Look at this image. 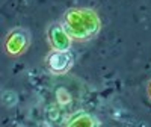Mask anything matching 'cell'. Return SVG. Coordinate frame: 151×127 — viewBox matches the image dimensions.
<instances>
[{
  "mask_svg": "<svg viewBox=\"0 0 151 127\" xmlns=\"http://www.w3.org/2000/svg\"><path fill=\"white\" fill-rule=\"evenodd\" d=\"M60 24L73 41L89 43L101 32V18L98 12L88 6H71L60 18Z\"/></svg>",
  "mask_w": 151,
  "mask_h": 127,
  "instance_id": "1",
  "label": "cell"
},
{
  "mask_svg": "<svg viewBox=\"0 0 151 127\" xmlns=\"http://www.w3.org/2000/svg\"><path fill=\"white\" fill-rule=\"evenodd\" d=\"M32 44V33L26 27H12L3 38V53L8 58L17 59L29 50Z\"/></svg>",
  "mask_w": 151,
  "mask_h": 127,
  "instance_id": "2",
  "label": "cell"
},
{
  "mask_svg": "<svg viewBox=\"0 0 151 127\" xmlns=\"http://www.w3.org/2000/svg\"><path fill=\"white\" fill-rule=\"evenodd\" d=\"M44 64L50 74L64 76V74L70 73L71 68L74 67V56L71 53V50H67V52L50 50L44 59Z\"/></svg>",
  "mask_w": 151,
  "mask_h": 127,
  "instance_id": "3",
  "label": "cell"
},
{
  "mask_svg": "<svg viewBox=\"0 0 151 127\" xmlns=\"http://www.w3.org/2000/svg\"><path fill=\"white\" fill-rule=\"evenodd\" d=\"M47 43L50 44V50H58V52H67L71 50L73 40L68 36L65 29L62 27L60 21H53L47 26L45 30Z\"/></svg>",
  "mask_w": 151,
  "mask_h": 127,
  "instance_id": "4",
  "label": "cell"
},
{
  "mask_svg": "<svg viewBox=\"0 0 151 127\" xmlns=\"http://www.w3.org/2000/svg\"><path fill=\"white\" fill-rule=\"evenodd\" d=\"M65 127H97V118L88 112H77L68 118Z\"/></svg>",
  "mask_w": 151,
  "mask_h": 127,
  "instance_id": "5",
  "label": "cell"
},
{
  "mask_svg": "<svg viewBox=\"0 0 151 127\" xmlns=\"http://www.w3.org/2000/svg\"><path fill=\"white\" fill-rule=\"evenodd\" d=\"M147 92H148V97H150V100H151V80L148 82V86H147Z\"/></svg>",
  "mask_w": 151,
  "mask_h": 127,
  "instance_id": "6",
  "label": "cell"
}]
</instances>
